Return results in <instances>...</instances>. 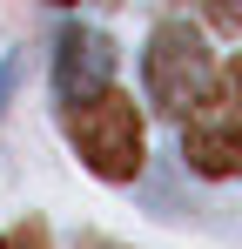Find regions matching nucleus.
Instances as JSON below:
<instances>
[{"label": "nucleus", "instance_id": "nucleus-4", "mask_svg": "<svg viewBox=\"0 0 242 249\" xmlns=\"http://www.w3.org/2000/svg\"><path fill=\"white\" fill-rule=\"evenodd\" d=\"M108 81H115V41L101 27H61V41H54V94H61V108L101 94Z\"/></svg>", "mask_w": 242, "mask_h": 249}, {"label": "nucleus", "instance_id": "nucleus-6", "mask_svg": "<svg viewBox=\"0 0 242 249\" xmlns=\"http://www.w3.org/2000/svg\"><path fill=\"white\" fill-rule=\"evenodd\" d=\"M0 249H47V229L40 222H20L14 236H0Z\"/></svg>", "mask_w": 242, "mask_h": 249}, {"label": "nucleus", "instance_id": "nucleus-1", "mask_svg": "<svg viewBox=\"0 0 242 249\" xmlns=\"http://www.w3.org/2000/svg\"><path fill=\"white\" fill-rule=\"evenodd\" d=\"M61 128H68V142L81 148V162L94 168L101 182H135V175H141L148 135H141L135 94L101 88V94H87V101H68V108H61Z\"/></svg>", "mask_w": 242, "mask_h": 249}, {"label": "nucleus", "instance_id": "nucleus-2", "mask_svg": "<svg viewBox=\"0 0 242 249\" xmlns=\"http://www.w3.org/2000/svg\"><path fill=\"white\" fill-rule=\"evenodd\" d=\"M215 47L202 41L189 20H161L155 34H148V54H141V81H148V101H155L161 115H182V108H195L202 94L215 88Z\"/></svg>", "mask_w": 242, "mask_h": 249}, {"label": "nucleus", "instance_id": "nucleus-5", "mask_svg": "<svg viewBox=\"0 0 242 249\" xmlns=\"http://www.w3.org/2000/svg\"><path fill=\"white\" fill-rule=\"evenodd\" d=\"M208 20L215 34H242V0H208Z\"/></svg>", "mask_w": 242, "mask_h": 249}, {"label": "nucleus", "instance_id": "nucleus-7", "mask_svg": "<svg viewBox=\"0 0 242 249\" xmlns=\"http://www.w3.org/2000/svg\"><path fill=\"white\" fill-rule=\"evenodd\" d=\"M54 7H68V0H54Z\"/></svg>", "mask_w": 242, "mask_h": 249}, {"label": "nucleus", "instance_id": "nucleus-3", "mask_svg": "<svg viewBox=\"0 0 242 249\" xmlns=\"http://www.w3.org/2000/svg\"><path fill=\"white\" fill-rule=\"evenodd\" d=\"M182 155L195 175H236L242 168V128H236V81L215 74V88L195 108H182Z\"/></svg>", "mask_w": 242, "mask_h": 249}]
</instances>
